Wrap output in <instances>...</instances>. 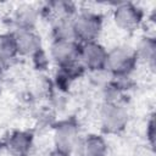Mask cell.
Masks as SVG:
<instances>
[{"mask_svg": "<svg viewBox=\"0 0 156 156\" xmlns=\"http://www.w3.org/2000/svg\"><path fill=\"white\" fill-rule=\"evenodd\" d=\"M138 52L129 46H117L107 51L105 68L117 77L129 74L136 65Z\"/></svg>", "mask_w": 156, "mask_h": 156, "instance_id": "6da1fadb", "label": "cell"}, {"mask_svg": "<svg viewBox=\"0 0 156 156\" xmlns=\"http://www.w3.org/2000/svg\"><path fill=\"white\" fill-rule=\"evenodd\" d=\"M102 28L101 17L93 12H82L72 21L73 37L77 40L87 43L96 41Z\"/></svg>", "mask_w": 156, "mask_h": 156, "instance_id": "7a4b0ae2", "label": "cell"}, {"mask_svg": "<svg viewBox=\"0 0 156 156\" xmlns=\"http://www.w3.org/2000/svg\"><path fill=\"white\" fill-rule=\"evenodd\" d=\"M101 128L106 133H119L128 122L127 111L115 102H108L101 111Z\"/></svg>", "mask_w": 156, "mask_h": 156, "instance_id": "3957f363", "label": "cell"}, {"mask_svg": "<svg viewBox=\"0 0 156 156\" xmlns=\"http://www.w3.org/2000/svg\"><path fill=\"white\" fill-rule=\"evenodd\" d=\"M143 10L132 2L121 4L113 12L116 26L123 30H134L138 28L143 21Z\"/></svg>", "mask_w": 156, "mask_h": 156, "instance_id": "277c9868", "label": "cell"}, {"mask_svg": "<svg viewBox=\"0 0 156 156\" xmlns=\"http://www.w3.org/2000/svg\"><path fill=\"white\" fill-rule=\"evenodd\" d=\"M54 141L56 146V152L65 156H69L78 141V128L74 123L63 122L58 124L55 129Z\"/></svg>", "mask_w": 156, "mask_h": 156, "instance_id": "5b68a950", "label": "cell"}, {"mask_svg": "<svg viewBox=\"0 0 156 156\" xmlns=\"http://www.w3.org/2000/svg\"><path fill=\"white\" fill-rule=\"evenodd\" d=\"M80 46L76 40H55L51 46V57L60 67L79 61Z\"/></svg>", "mask_w": 156, "mask_h": 156, "instance_id": "8992f818", "label": "cell"}, {"mask_svg": "<svg viewBox=\"0 0 156 156\" xmlns=\"http://www.w3.org/2000/svg\"><path fill=\"white\" fill-rule=\"evenodd\" d=\"M106 56H107V51L101 44L96 41L87 43L83 46H80L79 62L84 68L98 71L105 68Z\"/></svg>", "mask_w": 156, "mask_h": 156, "instance_id": "52a82bcc", "label": "cell"}, {"mask_svg": "<svg viewBox=\"0 0 156 156\" xmlns=\"http://www.w3.org/2000/svg\"><path fill=\"white\" fill-rule=\"evenodd\" d=\"M15 35L17 52L21 55H35L40 51V37L32 29H20Z\"/></svg>", "mask_w": 156, "mask_h": 156, "instance_id": "ba28073f", "label": "cell"}, {"mask_svg": "<svg viewBox=\"0 0 156 156\" xmlns=\"http://www.w3.org/2000/svg\"><path fill=\"white\" fill-rule=\"evenodd\" d=\"M32 144H33L32 134L27 132H15L9 138L6 143V147L13 156H27L30 151Z\"/></svg>", "mask_w": 156, "mask_h": 156, "instance_id": "9c48e42d", "label": "cell"}, {"mask_svg": "<svg viewBox=\"0 0 156 156\" xmlns=\"http://www.w3.org/2000/svg\"><path fill=\"white\" fill-rule=\"evenodd\" d=\"M107 145L99 135H89L82 144V156H106Z\"/></svg>", "mask_w": 156, "mask_h": 156, "instance_id": "30bf717a", "label": "cell"}, {"mask_svg": "<svg viewBox=\"0 0 156 156\" xmlns=\"http://www.w3.org/2000/svg\"><path fill=\"white\" fill-rule=\"evenodd\" d=\"M17 54V46L13 34L0 35V60L12 58Z\"/></svg>", "mask_w": 156, "mask_h": 156, "instance_id": "8fae6325", "label": "cell"}, {"mask_svg": "<svg viewBox=\"0 0 156 156\" xmlns=\"http://www.w3.org/2000/svg\"><path fill=\"white\" fill-rule=\"evenodd\" d=\"M155 41L151 39V38H145V40L141 43L140 45V55L143 57H145L146 60H150V61H154V57H155Z\"/></svg>", "mask_w": 156, "mask_h": 156, "instance_id": "7c38bea8", "label": "cell"}]
</instances>
